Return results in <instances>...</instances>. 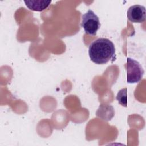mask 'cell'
Here are the masks:
<instances>
[{
  "label": "cell",
  "mask_w": 146,
  "mask_h": 146,
  "mask_svg": "<svg viewBox=\"0 0 146 146\" xmlns=\"http://www.w3.org/2000/svg\"><path fill=\"white\" fill-rule=\"evenodd\" d=\"M26 6L31 10L42 11L46 9L50 5L51 1L47 0H30L24 1Z\"/></svg>",
  "instance_id": "obj_5"
},
{
  "label": "cell",
  "mask_w": 146,
  "mask_h": 146,
  "mask_svg": "<svg viewBox=\"0 0 146 146\" xmlns=\"http://www.w3.org/2000/svg\"><path fill=\"white\" fill-rule=\"evenodd\" d=\"M128 19L134 23H143L146 18V10L144 6L134 5L129 7L127 11Z\"/></svg>",
  "instance_id": "obj_4"
},
{
  "label": "cell",
  "mask_w": 146,
  "mask_h": 146,
  "mask_svg": "<svg viewBox=\"0 0 146 146\" xmlns=\"http://www.w3.org/2000/svg\"><path fill=\"white\" fill-rule=\"evenodd\" d=\"M88 55L91 60L97 64L113 61L116 59L115 45L107 38H98L90 43Z\"/></svg>",
  "instance_id": "obj_1"
},
{
  "label": "cell",
  "mask_w": 146,
  "mask_h": 146,
  "mask_svg": "<svg viewBox=\"0 0 146 146\" xmlns=\"http://www.w3.org/2000/svg\"><path fill=\"white\" fill-rule=\"evenodd\" d=\"M127 82L128 83H136L143 78L144 69L139 62L131 58L127 59Z\"/></svg>",
  "instance_id": "obj_3"
},
{
  "label": "cell",
  "mask_w": 146,
  "mask_h": 146,
  "mask_svg": "<svg viewBox=\"0 0 146 146\" xmlns=\"http://www.w3.org/2000/svg\"><path fill=\"white\" fill-rule=\"evenodd\" d=\"M80 25L86 34L93 36L96 35L98 30L100 27L99 17L90 9L82 16Z\"/></svg>",
  "instance_id": "obj_2"
},
{
  "label": "cell",
  "mask_w": 146,
  "mask_h": 146,
  "mask_svg": "<svg viewBox=\"0 0 146 146\" xmlns=\"http://www.w3.org/2000/svg\"><path fill=\"white\" fill-rule=\"evenodd\" d=\"M116 100L122 106H127V88H122L119 91L116 95Z\"/></svg>",
  "instance_id": "obj_6"
}]
</instances>
